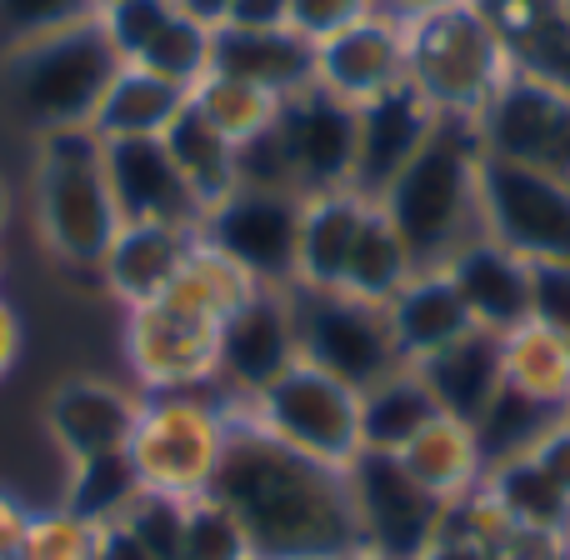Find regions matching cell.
Wrapping results in <instances>:
<instances>
[{"label":"cell","instance_id":"obj_28","mask_svg":"<svg viewBox=\"0 0 570 560\" xmlns=\"http://www.w3.org/2000/svg\"><path fill=\"white\" fill-rule=\"evenodd\" d=\"M405 471L435 495V501H461L485 481V455L475 441V425L455 421V415H435L421 435L401 451Z\"/></svg>","mask_w":570,"mask_h":560},{"label":"cell","instance_id":"obj_39","mask_svg":"<svg viewBox=\"0 0 570 560\" xmlns=\"http://www.w3.org/2000/svg\"><path fill=\"white\" fill-rule=\"evenodd\" d=\"M180 560H256L240 521L216 501V495H196L186 515V551Z\"/></svg>","mask_w":570,"mask_h":560},{"label":"cell","instance_id":"obj_20","mask_svg":"<svg viewBox=\"0 0 570 560\" xmlns=\"http://www.w3.org/2000/svg\"><path fill=\"white\" fill-rule=\"evenodd\" d=\"M441 271L461 291L475 331L511 335L531 321V266L515 250H505L501 240H491L485 230L475 240H465Z\"/></svg>","mask_w":570,"mask_h":560},{"label":"cell","instance_id":"obj_29","mask_svg":"<svg viewBox=\"0 0 570 560\" xmlns=\"http://www.w3.org/2000/svg\"><path fill=\"white\" fill-rule=\"evenodd\" d=\"M435 415H441V405H435L431 385L421 381L415 365H401L395 375L361 391V451L401 455Z\"/></svg>","mask_w":570,"mask_h":560},{"label":"cell","instance_id":"obj_47","mask_svg":"<svg viewBox=\"0 0 570 560\" xmlns=\"http://www.w3.org/2000/svg\"><path fill=\"white\" fill-rule=\"evenodd\" d=\"M230 30H285L291 26V0H230L226 20Z\"/></svg>","mask_w":570,"mask_h":560},{"label":"cell","instance_id":"obj_44","mask_svg":"<svg viewBox=\"0 0 570 560\" xmlns=\"http://www.w3.org/2000/svg\"><path fill=\"white\" fill-rule=\"evenodd\" d=\"M531 321L570 345V266H531Z\"/></svg>","mask_w":570,"mask_h":560},{"label":"cell","instance_id":"obj_19","mask_svg":"<svg viewBox=\"0 0 570 560\" xmlns=\"http://www.w3.org/2000/svg\"><path fill=\"white\" fill-rule=\"evenodd\" d=\"M140 415V395L120 391L96 375H70L46 401V431L60 445L66 461H90V455L126 451Z\"/></svg>","mask_w":570,"mask_h":560},{"label":"cell","instance_id":"obj_33","mask_svg":"<svg viewBox=\"0 0 570 560\" xmlns=\"http://www.w3.org/2000/svg\"><path fill=\"white\" fill-rule=\"evenodd\" d=\"M146 491L130 465V451L90 455V461H70V481L60 495V511L80 515L90 525H116L126 521V511L136 505V495Z\"/></svg>","mask_w":570,"mask_h":560},{"label":"cell","instance_id":"obj_1","mask_svg":"<svg viewBox=\"0 0 570 560\" xmlns=\"http://www.w3.org/2000/svg\"><path fill=\"white\" fill-rule=\"evenodd\" d=\"M210 495L240 521L256 560H345L361 551L345 471L281 445L240 405H230Z\"/></svg>","mask_w":570,"mask_h":560},{"label":"cell","instance_id":"obj_9","mask_svg":"<svg viewBox=\"0 0 570 560\" xmlns=\"http://www.w3.org/2000/svg\"><path fill=\"white\" fill-rule=\"evenodd\" d=\"M481 230L525 266H570V186L481 150Z\"/></svg>","mask_w":570,"mask_h":560},{"label":"cell","instance_id":"obj_51","mask_svg":"<svg viewBox=\"0 0 570 560\" xmlns=\"http://www.w3.org/2000/svg\"><path fill=\"white\" fill-rule=\"evenodd\" d=\"M96 560H156L126 525H100V541H96Z\"/></svg>","mask_w":570,"mask_h":560},{"label":"cell","instance_id":"obj_13","mask_svg":"<svg viewBox=\"0 0 570 560\" xmlns=\"http://www.w3.org/2000/svg\"><path fill=\"white\" fill-rule=\"evenodd\" d=\"M301 361L295 341V291L291 285H256L246 301L220 325L216 381L230 391V401H256L276 375Z\"/></svg>","mask_w":570,"mask_h":560},{"label":"cell","instance_id":"obj_24","mask_svg":"<svg viewBox=\"0 0 570 560\" xmlns=\"http://www.w3.org/2000/svg\"><path fill=\"white\" fill-rule=\"evenodd\" d=\"M210 70L220 76L250 80V86L271 90L276 100L295 90L315 86V40L301 30H230L216 26V46H210Z\"/></svg>","mask_w":570,"mask_h":560},{"label":"cell","instance_id":"obj_53","mask_svg":"<svg viewBox=\"0 0 570 560\" xmlns=\"http://www.w3.org/2000/svg\"><path fill=\"white\" fill-rule=\"evenodd\" d=\"M445 6H461V0H375V10H381V16H391L395 26L421 20V16H431V10H445Z\"/></svg>","mask_w":570,"mask_h":560},{"label":"cell","instance_id":"obj_38","mask_svg":"<svg viewBox=\"0 0 570 560\" xmlns=\"http://www.w3.org/2000/svg\"><path fill=\"white\" fill-rule=\"evenodd\" d=\"M176 10H180V0H106V6L96 10V26L106 30L120 66H136Z\"/></svg>","mask_w":570,"mask_h":560},{"label":"cell","instance_id":"obj_54","mask_svg":"<svg viewBox=\"0 0 570 560\" xmlns=\"http://www.w3.org/2000/svg\"><path fill=\"white\" fill-rule=\"evenodd\" d=\"M180 10H186V16H196L200 26H210V30H216L220 20H226L230 0H180Z\"/></svg>","mask_w":570,"mask_h":560},{"label":"cell","instance_id":"obj_31","mask_svg":"<svg viewBox=\"0 0 570 560\" xmlns=\"http://www.w3.org/2000/svg\"><path fill=\"white\" fill-rule=\"evenodd\" d=\"M411 276H415V261H411V250H405L401 230L385 220L381 206H371V216H365L361 236H355V246H351V261H345L341 295L365 301V305H391Z\"/></svg>","mask_w":570,"mask_h":560},{"label":"cell","instance_id":"obj_30","mask_svg":"<svg viewBox=\"0 0 570 560\" xmlns=\"http://www.w3.org/2000/svg\"><path fill=\"white\" fill-rule=\"evenodd\" d=\"M166 150L176 160V170L186 176V186L196 190L200 210L220 206L226 196L240 190V160H236V140L220 136L196 106H186L176 120H170L166 136Z\"/></svg>","mask_w":570,"mask_h":560},{"label":"cell","instance_id":"obj_8","mask_svg":"<svg viewBox=\"0 0 570 560\" xmlns=\"http://www.w3.org/2000/svg\"><path fill=\"white\" fill-rule=\"evenodd\" d=\"M250 421L281 445L311 455L321 465H345L361 455V391L335 381L311 361H295L285 375L266 385L256 401H236Z\"/></svg>","mask_w":570,"mask_h":560},{"label":"cell","instance_id":"obj_16","mask_svg":"<svg viewBox=\"0 0 570 560\" xmlns=\"http://www.w3.org/2000/svg\"><path fill=\"white\" fill-rule=\"evenodd\" d=\"M435 126H441V116L411 86H395L385 96L365 100L355 110V166H351L355 196L381 200L395 186V176L421 156V146L435 136Z\"/></svg>","mask_w":570,"mask_h":560},{"label":"cell","instance_id":"obj_11","mask_svg":"<svg viewBox=\"0 0 570 560\" xmlns=\"http://www.w3.org/2000/svg\"><path fill=\"white\" fill-rule=\"evenodd\" d=\"M345 485H351L355 525H361V551L381 560H421V551L441 531L445 501H435L401 455L361 451L345 465Z\"/></svg>","mask_w":570,"mask_h":560},{"label":"cell","instance_id":"obj_37","mask_svg":"<svg viewBox=\"0 0 570 560\" xmlns=\"http://www.w3.org/2000/svg\"><path fill=\"white\" fill-rule=\"evenodd\" d=\"M210 46H216V30L200 26L196 16H186V10H176L136 66H146V70H156V76L176 80V86L196 90V80L210 76Z\"/></svg>","mask_w":570,"mask_h":560},{"label":"cell","instance_id":"obj_55","mask_svg":"<svg viewBox=\"0 0 570 560\" xmlns=\"http://www.w3.org/2000/svg\"><path fill=\"white\" fill-rule=\"evenodd\" d=\"M6 226H10V186L0 180V230H6Z\"/></svg>","mask_w":570,"mask_h":560},{"label":"cell","instance_id":"obj_58","mask_svg":"<svg viewBox=\"0 0 570 560\" xmlns=\"http://www.w3.org/2000/svg\"><path fill=\"white\" fill-rule=\"evenodd\" d=\"M561 6H566V16H570V0H561Z\"/></svg>","mask_w":570,"mask_h":560},{"label":"cell","instance_id":"obj_48","mask_svg":"<svg viewBox=\"0 0 570 560\" xmlns=\"http://www.w3.org/2000/svg\"><path fill=\"white\" fill-rule=\"evenodd\" d=\"M531 461L541 465V471L551 475L556 485H561L566 501H570V415H561V421L546 431V441L531 451Z\"/></svg>","mask_w":570,"mask_h":560},{"label":"cell","instance_id":"obj_49","mask_svg":"<svg viewBox=\"0 0 570 560\" xmlns=\"http://www.w3.org/2000/svg\"><path fill=\"white\" fill-rule=\"evenodd\" d=\"M421 560H501V551L485 546V541H471V536L435 531V541L421 551Z\"/></svg>","mask_w":570,"mask_h":560},{"label":"cell","instance_id":"obj_56","mask_svg":"<svg viewBox=\"0 0 570 560\" xmlns=\"http://www.w3.org/2000/svg\"><path fill=\"white\" fill-rule=\"evenodd\" d=\"M345 560H381V556H371V551H355V556H345Z\"/></svg>","mask_w":570,"mask_h":560},{"label":"cell","instance_id":"obj_18","mask_svg":"<svg viewBox=\"0 0 570 560\" xmlns=\"http://www.w3.org/2000/svg\"><path fill=\"white\" fill-rule=\"evenodd\" d=\"M106 176L120 220L180 230H200V220H206L196 190L186 186V176L170 160L166 140H106Z\"/></svg>","mask_w":570,"mask_h":560},{"label":"cell","instance_id":"obj_22","mask_svg":"<svg viewBox=\"0 0 570 560\" xmlns=\"http://www.w3.org/2000/svg\"><path fill=\"white\" fill-rule=\"evenodd\" d=\"M200 230H180V226H136V220H120L116 240H110L106 261H100V281L116 301L146 305L156 295L170 291V281L186 271L190 250H196Z\"/></svg>","mask_w":570,"mask_h":560},{"label":"cell","instance_id":"obj_40","mask_svg":"<svg viewBox=\"0 0 570 560\" xmlns=\"http://www.w3.org/2000/svg\"><path fill=\"white\" fill-rule=\"evenodd\" d=\"M186 515H190V501H180V495L140 491L120 525L156 560H180V551H186Z\"/></svg>","mask_w":570,"mask_h":560},{"label":"cell","instance_id":"obj_4","mask_svg":"<svg viewBox=\"0 0 570 560\" xmlns=\"http://www.w3.org/2000/svg\"><path fill=\"white\" fill-rule=\"evenodd\" d=\"M30 210L36 236L60 266L100 271L110 240L120 230V210L106 176V140L90 126L36 136V170H30Z\"/></svg>","mask_w":570,"mask_h":560},{"label":"cell","instance_id":"obj_10","mask_svg":"<svg viewBox=\"0 0 570 560\" xmlns=\"http://www.w3.org/2000/svg\"><path fill=\"white\" fill-rule=\"evenodd\" d=\"M295 341H301V361L321 365L355 391H371L375 381L405 365L385 305L351 301L341 291H295Z\"/></svg>","mask_w":570,"mask_h":560},{"label":"cell","instance_id":"obj_3","mask_svg":"<svg viewBox=\"0 0 570 560\" xmlns=\"http://www.w3.org/2000/svg\"><path fill=\"white\" fill-rule=\"evenodd\" d=\"M375 206L401 230L415 271H441L481 236V136L471 120H441Z\"/></svg>","mask_w":570,"mask_h":560},{"label":"cell","instance_id":"obj_42","mask_svg":"<svg viewBox=\"0 0 570 560\" xmlns=\"http://www.w3.org/2000/svg\"><path fill=\"white\" fill-rule=\"evenodd\" d=\"M90 16H96L90 0H0V40L20 46V40L80 26V20H90Z\"/></svg>","mask_w":570,"mask_h":560},{"label":"cell","instance_id":"obj_23","mask_svg":"<svg viewBox=\"0 0 570 560\" xmlns=\"http://www.w3.org/2000/svg\"><path fill=\"white\" fill-rule=\"evenodd\" d=\"M375 200L345 190L301 196V230H295V291H341L345 261L361 236Z\"/></svg>","mask_w":570,"mask_h":560},{"label":"cell","instance_id":"obj_36","mask_svg":"<svg viewBox=\"0 0 570 560\" xmlns=\"http://www.w3.org/2000/svg\"><path fill=\"white\" fill-rule=\"evenodd\" d=\"M190 106H196L200 116H206L210 126L220 130V136H230L236 146H246L256 130H266L271 120H276L281 100L271 96V90L250 86V80H236V76H220V70H210L206 80H196V90H190Z\"/></svg>","mask_w":570,"mask_h":560},{"label":"cell","instance_id":"obj_41","mask_svg":"<svg viewBox=\"0 0 570 560\" xmlns=\"http://www.w3.org/2000/svg\"><path fill=\"white\" fill-rule=\"evenodd\" d=\"M96 541H100V525L80 521L70 511H46V515H30L20 560H96Z\"/></svg>","mask_w":570,"mask_h":560},{"label":"cell","instance_id":"obj_27","mask_svg":"<svg viewBox=\"0 0 570 560\" xmlns=\"http://www.w3.org/2000/svg\"><path fill=\"white\" fill-rule=\"evenodd\" d=\"M186 106V86H176V80L156 76L146 66H120L110 90L100 96L96 116H90V130L100 140H160Z\"/></svg>","mask_w":570,"mask_h":560},{"label":"cell","instance_id":"obj_35","mask_svg":"<svg viewBox=\"0 0 570 560\" xmlns=\"http://www.w3.org/2000/svg\"><path fill=\"white\" fill-rule=\"evenodd\" d=\"M556 421H561V411H551V405H541V401H531V395L501 385V395H495V401L485 405V415L475 421V441H481L485 471L501 465V461H521V455H531Z\"/></svg>","mask_w":570,"mask_h":560},{"label":"cell","instance_id":"obj_5","mask_svg":"<svg viewBox=\"0 0 570 560\" xmlns=\"http://www.w3.org/2000/svg\"><path fill=\"white\" fill-rule=\"evenodd\" d=\"M116 70L120 56L110 50L106 30L90 16L80 26L6 46V56H0V96L36 136H50V130L90 126Z\"/></svg>","mask_w":570,"mask_h":560},{"label":"cell","instance_id":"obj_43","mask_svg":"<svg viewBox=\"0 0 570 560\" xmlns=\"http://www.w3.org/2000/svg\"><path fill=\"white\" fill-rule=\"evenodd\" d=\"M236 160H240V186L246 190L301 196V190H295V170H291V150H285V136L276 120H271L266 130H256L246 146H236Z\"/></svg>","mask_w":570,"mask_h":560},{"label":"cell","instance_id":"obj_2","mask_svg":"<svg viewBox=\"0 0 570 560\" xmlns=\"http://www.w3.org/2000/svg\"><path fill=\"white\" fill-rule=\"evenodd\" d=\"M256 281L226 261L216 246L196 240L186 271L170 281L166 295L126 311V361L146 395L160 391H206L216 385L220 325L230 321Z\"/></svg>","mask_w":570,"mask_h":560},{"label":"cell","instance_id":"obj_12","mask_svg":"<svg viewBox=\"0 0 570 560\" xmlns=\"http://www.w3.org/2000/svg\"><path fill=\"white\" fill-rule=\"evenodd\" d=\"M295 230H301V196L246 186L210 206L200 220V240L236 261L256 285H295Z\"/></svg>","mask_w":570,"mask_h":560},{"label":"cell","instance_id":"obj_26","mask_svg":"<svg viewBox=\"0 0 570 560\" xmlns=\"http://www.w3.org/2000/svg\"><path fill=\"white\" fill-rule=\"evenodd\" d=\"M415 371H421V381L431 385L441 415H455V421L475 425L485 415V405H491L495 395H501V385H505L501 335L471 331V335H461L455 345H445V351L425 355Z\"/></svg>","mask_w":570,"mask_h":560},{"label":"cell","instance_id":"obj_15","mask_svg":"<svg viewBox=\"0 0 570 560\" xmlns=\"http://www.w3.org/2000/svg\"><path fill=\"white\" fill-rule=\"evenodd\" d=\"M276 126L291 150L295 190L321 196V190H345L355 166V106L335 100L331 90L305 86L281 100Z\"/></svg>","mask_w":570,"mask_h":560},{"label":"cell","instance_id":"obj_17","mask_svg":"<svg viewBox=\"0 0 570 560\" xmlns=\"http://www.w3.org/2000/svg\"><path fill=\"white\" fill-rule=\"evenodd\" d=\"M315 86L355 110L405 86V30L391 16L371 10L335 36L315 40Z\"/></svg>","mask_w":570,"mask_h":560},{"label":"cell","instance_id":"obj_50","mask_svg":"<svg viewBox=\"0 0 570 560\" xmlns=\"http://www.w3.org/2000/svg\"><path fill=\"white\" fill-rule=\"evenodd\" d=\"M26 531H30V511L10 491H0V560H20Z\"/></svg>","mask_w":570,"mask_h":560},{"label":"cell","instance_id":"obj_14","mask_svg":"<svg viewBox=\"0 0 570 560\" xmlns=\"http://www.w3.org/2000/svg\"><path fill=\"white\" fill-rule=\"evenodd\" d=\"M475 136H481L485 156L551 170L570 186V96L561 90L511 70V80L495 90V100L475 120Z\"/></svg>","mask_w":570,"mask_h":560},{"label":"cell","instance_id":"obj_46","mask_svg":"<svg viewBox=\"0 0 570 560\" xmlns=\"http://www.w3.org/2000/svg\"><path fill=\"white\" fill-rule=\"evenodd\" d=\"M501 560H570V531L511 525V531L501 536Z\"/></svg>","mask_w":570,"mask_h":560},{"label":"cell","instance_id":"obj_59","mask_svg":"<svg viewBox=\"0 0 570 560\" xmlns=\"http://www.w3.org/2000/svg\"><path fill=\"white\" fill-rule=\"evenodd\" d=\"M566 415H570V405H566Z\"/></svg>","mask_w":570,"mask_h":560},{"label":"cell","instance_id":"obj_34","mask_svg":"<svg viewBox=\"0 0 570 560\" xmlns=\"http://www.w3.org/2000/svg\"><path fill=\"white\" fill-rule=\"evenodd\" d=\"M481 485L491 491V501L501 505L511 525H551V531H570V501H566V491L541 471V465L531 461V455L491 465Z\"/></svg>","mask_w":570,"mask_h":560},{"label":"cell","instance_id":"obj_52","mask_svg":"<svg viewBox=\"0 0 570 560\" xmlns=\"http://www.w3.org/2000/svg\"><path fill=\"white\" fill-rule=\"evenodd\" d=\"M16 361H20V315H16V305L0 295V375H10Z\"/></svg>","mask_w":570,"mask_h":560},{"label":"cell","instance_id":"obj_45","mask_svg":"<svg viewBox=\"0 0 570 560\" xmlns=\"http://www.w3.org/2000/svg\"><path fill=\"white\" fill-rule=\"evenodd\" d=\"M371 10L375 0H291V30H301L305 40H325Z\"/></svg>","mask_w":570,"mask_h":560},{"label":"cell","instance_id":"obj_21","mask_svg":"<svg viewBox=\"0 0 570 560\" xmlns=\"http://www.w3.org/2000/svg\"><path fill=\"white\" fill-rule=\"evenodd\" d=\"M505 46L515 76L570 96V16L561 0H475Z\"/></svg>","mask_w":570,"mask_h":560},{"label":"cell","instance_id":"obj_6","mask_svg":"<svg viewBox=\"0 0 570 560\" xmlns=\"http://www.w3.org/2000/svg\"><path fill=\"white\" fill-rule=\"evenodd\" d=\"M405 86L441 120H481L495 90L511 80V56L475 0L405 20Z\"/></svg>","mask_w":570,"mask_h":560},{"label":"cell","instance_id":"obj_57","mask_svg":"<svg viewBox=\"0 0 570 560\" xmlns=\"http://www.w3.org/2000/svg\"><path fill=\"white\" fill-rule=\"evenodd\" d=\"M90 6H96V10H100V6H106V0H90Z\"/></svg>","mask_w":570,"mask_h":560},{"label":"cell","instance_id":"obj_7","mask_svg":"<svg viewBox=\"0 0 570 560\" xmlns=\"http://www.w3.org/2000/svg\"><path fill=\"white\" fill-rule=\"evenodd\" d=\"M226 431H230L226 401H206L200 391H160V395H140V415L126 451L146 491L196 501L216 481Z\"/></svg>","mask_w":570,"mask_h":560},{"label":"cell","instance_id":"obj_25","mask_svg":"<svg viewBox=\"0 0 570 560\" xmlns=\"http://www.w3.org/2000/svg\"><path fill=\"white\" fill-rule=\"evenodd\" d=\"M385 321H391L395 351H401L405 365H421L425 355L445 351V345H455L461 335L475 331L471 311H465L461 291L451 285L445 271H415L401 285V295L385 305Z\"/></svg>","mask_w":570,"mask_h":560},{"label":"cell","instance_id":"obj_32","mask_svg":"<svg viewBox=\"0 0 570 560\" xmlns=\"http://www.w3.org/2000/svg\"><path fill=\"white\" fill-rule=\"evenodd\" d=\"M501 365H505V385L531 401L551 405L566 415L570 405V345L561 335H551L546 325L525 321L521 331L501 335Z\"/></svg>","mask_w":570,"mask_h":560}]
</instances>
